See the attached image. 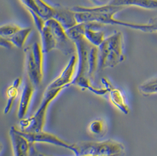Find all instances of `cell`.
<instances>
[{"mask_svg":"<svg viewBox=\"0 0 157 156\" xmlns=\"http://www.w3.org/2000/svg\"><path fill=\"white\" fill-rule=\"evenodd\" d=\"M9 137L13 156H34L37 153L34 144L22 135L18 128L12 126L9 130Z\"/></svg>","mask_w":157,"mask_h":156,"instance_id":"cell-7","label":"cell"},{"mask_svg":"<svg viewBox=\"0 0 157 156\" xmlns=\"http://www.w3.org/2000/svg\"><path fill=\"white\" fill-rule=\"evenodd\" d=\"M24 53L27 79L36 87H38L41 84L44 76V53L41 43H34L25 48Z\"/></svg>","mask_w":157,"mask_h":156,"instance_id":"cell-5","label":"cell"},{"mask_svg":"<svg viewBox=\"0 0 157 156\" xmlns=\"http://www.w3.org/2000/svg\"><path fill=\"white\" fill-rule=\"evenodd\" d=\"M28 11L33 17V19L34 20L37 30L38 31L39 33H40L45 26L46 21H45L41 16H40L36 12L33 11L31 10H28Z\"/></svg>","mask_w":157,"mask_h":156,"instance_id":"cell-23","label":"cell"},{"mask_svg":"<svg viewBox=\"0 0 157 156\" xmlns=\"http://www.w3.org/2000/svg\"><path fill=\"white\" fill-rule=\"evenodd\" d=\"M34 156H41V154H40V153H38V152H37V153H36V154H35Z\"/></svg>","mask_w":157,"mask_h":156,"instance_id":"cell-28","label":"cell"},{"mask_svg":"<svg viewBox=\"0 0 157 156\" xmlns=\"http://www.w3.org/2000/svg\"><path fill=\"white\" fill-rule=\"evenodd\" d=\"M21 28L15 24L3 25L0 27V36L10 39Z\"/></svg>","mask_w":157,"mask_h":156,"instance_id":"cell-22","label":"cell"},{"mask_svg":"<svg viewBox=\"0 0 157 156\" xmlns=\"http://www.w3.org/2000/svg\"><path fill=\"white\" fill-rule=\"evenodd\" d=\"M40 154H41V156H47V155H45V154H41V153H40ZM123 156V155H115V156Z\"/></svg>","mask_w":157,"mask_h":156,"instance_id":"cell-27","label":"cell"},{"mask_svg":"<svg viewBox=\"0 0 157 156\" xmlns=\"http://www.w3.org/2000/svg\"><path fill=\"white\" fill-rule=\"evenodd\" d=\"M69 36L75 43L78 59L77 72L71 85L78 86L82 90H88L97 95L103 96L104 89L92 85L89 76V53L91 44L82 35L74 34Z\"/></svg>","mask_w":157,"mask_h":156,"instance_id":"cell-1","label":"cell"},{"mask_svg":"<svg viewBox=\"0 0 157 156\" xmlns=\"http://www.w3.org/2000/svg\"><path fill=\"white\" fill-rule=\"evenodd\" d=\"M125 8L115 6L109 3L104 6H97L93 7H87L82 6H76L72 8V11L75 13H90L94 14H108V13H114L117 14L120 12Z\"/></svg>","mask_w":157,"mask_h":156,"instance_id":"cell-13","label":"cell"},{"mask_svg":"<svg viewBox=\"0 0 157 156\" xmlns=\"http://www.w3.org/2000/svg\"><path fill=\"white\" fill-rule=\"evenodd\" d=\"M21 84V78H16L11 85L8 87L6 91L7 103L4 109V114L8 113L13 108L15 100L20 95V87Z\"/></svg>","mask_w":157,"mask_h":156,"instance_id":"cell-14","label":"cell"},{"mask_svg":"<svg viewBox=\"0 0 157 156\" xmlns=\"http://www.w3.org/2000/svg\"><path fill=\"white\" fill-rule=\"evenodd\" d=\"M20 132L21 133L22 135L29 140V142H31L33 144H48L55 146L67 149L72 151V144H70L65 141L63 139L59 138L57 135H54L51 133L45 132L44 131L36 133H30L22 132L20 130Z\"/></svg>","mask_w":157,"mask_h":156,"instance_id":"cell-9","label":"cell"},{"mask_svg":"<svg viewBox=\"0 0 157 156\" xmlns=\"http://www.w3.org/2000/svg\"><path fill=\"white\" fill-rule=\"evenodd\" d=\"M148 24L151 27V32H157V16L151 18L148 22Z\"/></svg>","mask_w":157,"mask_h":156,"instance_id":"cell-26","label":"cell"},{"mask_svg":"<svg viewBox=\"0 0 157 156\" xmlns=\"http://www.w3.org/2000/svg\"><path fill=\"white\" fill-rule=\"evenodd\" d=\"M36 87L27 78L20 95L17 116L20 120L25 117L33 99Z\"/></svg>","mask_w":157,"mask_h":156,"instance_id":"cell-10","label":"cell"},{"mask_svg":"<svg viewBox=\"0 0 157 156\" xmlns=\"http://www.w3.org/2000/svg\"><path fill=\"white\" fill-rule=\"evenodd\" d=\"M32 29L29 27L21 28L11 39L14 47L22 48L24 46L29 36L31 33Z\"/></svg>","mask_w":157,"mask_h":156,"instance_id":"cell-21","label":"cell"},{"mask_svg":"<svg viewBox=\"0 0 157 156\" xmlns=\"http://www.w3.org/2000/svg\"><path fill=\"white\" fill-rule=\"evenodd\" d=\"M40 34L44 54H48L52 50L57 49V43L55 38L50 28L46 24H45L44 28Z\"/></svg>","mask_w":157,"mask_h":156,"instance_id":"cell-16","label":"cell"},{"mask_svg":"<svg viewBox=\"0 0 157 156\" xmlns=\"http://www.w3.org/2000/svg\"><path fill=\"white\" fill-rule=\"evenodd\" d=\"M124 145L114 140L101 142H80L72 144L74 156H112L124 155Z\"/></svg>","mask_w":157,"mask_h":156,"instance_id":"cell-4","label":"cell"},{"mask_svg":"<svg viewBox=\"0 0 157 156\" xmlns=\"http://www.w3.org/2000/svg\"><path fill=\"white\" fill-rule=\"evenodd\" d=\"M54 18L59 22L66 30L78 24L75 19V13L71 9L57 8L56 14Z\"/></svg>","mask_w":157,"mask_h":156,"instance_id":"cell-15","label":"cell"},{"mask_svg":"<svg viewBox=\"0 0 157 156\" xmlns=\"http://www.w3.org/2000/svg\"><path fill=\"white\" fill-rule=\"evenodd\" d=\"M65 88L45 89L43 99L36 113L32 116L21 119L19 123L20 130L22 132L36 133L44 131L48 107Z\"/></svg>","mask_w":157,"mask_h":156,"instance_id":"cell-3","label":"cell"},{"mask_svg":"<svg viewBox=\"0 0 157 156\" xmlns=\"http://www.w3.org/2000/svg\"><path fill=\"white\" fill-rule=\"evenodd\" d=\"M100 69L114 68L125 59L124 54V37L120 31L105 38L98 46Z\"/></svg>","mask_w":157,"mask_h":156,"instance_id":"cell-2","label":"cell"},{"mask_svg":"<svg viewBox=\"0 0 157 156\" xmlns=\"http://www.w3.org/2000/svg\"><path fill=\"white\" fill-rule=\"evenodd\" d=\"M88 128L91 135L102 137L107 133V125L102 119H95L90 123Z\"/></svg>","mask_w":157,"mask_h":156,"instance_id":"cell-20","label":"cell"},{"mask_svg":"<svg viewBox=\"0 0 157 156\" xmlns=\"http://www.w3.org/2000/svg\"><path fill=\"white\" fill-rule=\"evenodd\" d=\"M0 45L1 47L6 49H11L12 48L14 47L13 43L10 39L4 38L2 37H0Z\"/></svg>","mask_w":157,"mask_h":156,"instance_id":"cell-25","label":"cell"},{"mask_svg":"<svg viewBox=\"0 0 157 156\" xmlns=\"http://www.w3.org/2000/svg\"><path fill=\"white\" fill-rule=\"evenodd\" d=\"M38 8V14L45 21L54 18L56 14L57 8H54L44 0H35Z\"/></svg>","mask_w":157,"mask_h":156,"instance_id":"cell-17","label":"cell"},{"mask_svg":"<svg viewBox=\"0 0 157 156\" xmlns=\"http://www.w3.org/2000/svg\"><path fill=\"white\" fill-rule=\"evenodd\" d=\"M109 4L124 8L136 7L145 9H157V0H111Z\"/></svg>","mask_w":157,"mask_h":156,"instance_id":"cell-12","label":"cell"},{"mask_svg":"<svg viewBox=\"0 0 157 156\" xmlns=\"http://www.w3.org/2000/svg\"><path fill=\"white\" fill-rule=\"evenodd\" d=\"M111 103L124 114H128L130 112L128 100L124 92L118 89L113 87L107 95Z\"/></svg>","mask_w":157,"mask_h":156,"instance_id":"cell-11","label":"cell"},{"mask_svg":"<svg viewBox=\"0 0 157 156\" xmlns=\"http://www.w3.org/2000/svg\"><path fill=\"white\" fill-rule=\"evenodd\" d=\"M138 92L144 96L157 95V76L151 78L138 86Z\"/></svg>","mask_w":157,"mask_h":156,"instance_id":"cell-19","label":"cell"},{"mask_svg":"<svg viewBox=\"0 0 157 156\" xmlns=\"http://www.w3.org/2000/svg\"><path fill=\"white\" fill-rule=\"evenodd\" d=\"M45 24L50 28L55 38L57 49L65 55H70L76 52V46L74 41L68 36L67 30L62 24L54 18L45 21Z\"/></svg>","mask_w":157,"mask_h":156,"instance_id":"cell-6","label":"cell"},{"mask_svg":"<svg viewBox=\"0 0 157 156\" xmlns=\"http://www.w3.org/2000/svg\"><path fill=\"white\" fill-rule=\"evenodd\" d=\"M99 65V50L98 47L91 45L89 53V76L93 79Z\"/></svg>","mask_w":157,"mask_h":156,"instance_id":"cell-18","label":"cell"},{"mask_svg":"<svg viewBox=\"0 0 157 156\" xmlns=\"http://www.w3.org/2000/svg\"><path fill=\"white\" fill-rule=\"evenodd\" d=\"M78 59L77 55H73L69 59L61 73L57 78L53 80L47 89L67 88L71 85L72 82L75 78L77 68Z\"/></svg>","mask_w":157,"mask_h":156,"instance_id":"cell-8","label":"cell"},{"mask_svg":"<svg viewBox=\"0 0 157 156\" xmlns=\"http://www.w3.org/2000/svg\"><path fill=\"white\" fill-rule=\"evenodd\" d=\"M21 1L28 10H31L38 14V8L36 7L35 0H21Z\"/></svg>","mask_w":157,"mask_h":156,"instance_id":"cell-24","label":"cell"}]
</instances>
